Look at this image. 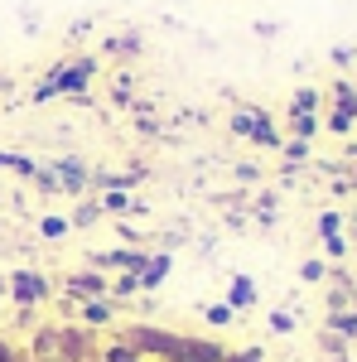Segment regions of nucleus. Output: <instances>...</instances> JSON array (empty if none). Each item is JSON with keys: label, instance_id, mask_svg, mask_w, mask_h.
Masks as SVG:
<instances>
[{"label": "nucleus", "instance_id": "1", "mask_svg": "<svg viewBox=\"0 0 357 362\" xmlns=\"http://www.w3.org/2000/svg\"><path fill=\"white\" fill-rule=\"evenodd\" d=\"M97 58L92 54H68V58H58L54 68L34 83V92H29V102H54V97H73V102H87V87H92V78H97Z\"/></svg>", "mask_w": 357, "mask_h": 362}, {"label": "nucleus", "instance_id": "2", "mask_svg": "<svg viewBox=\"0 0 357 362\" xmlns=\"http://www.w3.org/2000/svg\"><path fill=\"white\" fill-rule=\"evenodd\" d=\"M5 295H10L20 309H39V305H49V300H54V280L44 276V271L20 266V271H10V276H5Z\"/></svg>", "mask_w": 357, "mask_h": 362}, {"label": "nucleus", "instance_id": "3", "mask_svg": "<svg viewBox=\"0 0 357 362\" xmlns=\"http://www.w3.org/2000/svg\"><path fill=\"white\" fill-rule=\"evenodd\" d=\"M107 285H111V276H102V271L83 266V271H73V276L63 280V300H68V305H83V300H107Z\"/></svg>", "mask_w": 357, "mask_h": 362}, {"label": "nucleus", "instance_id": "4", "mask_svg": "<svg viewBox=\"0 0 357 362\" xmlns=\"http://www.w3.org/2000/svg\"><path fill=\"white\" fill-rule=\"evenodd\" d=\"M54 174H58V184H63L68 198H87V189H92V165H87L83 155H58Z\"/></svg>", "mask_w": 357, "mask_h": 362}, {"label": "nucleus", "instance_id": "5", "mask_svg": "<svg viewBox=\"0 0 357 362\" xmlns=\"http://www.w3.org/2000/svg\"><path fill=\"white\" fill-rule=\"evenodd\" d=\"M116 314H121V305H111V300H83L78 305V324L87 334H107V329H116Z\"/></svg>", "mask_w": 357, "mask_h": 362}, {"label": "nucleus", "instance_id": "6", "mask_svg": "<svg viewBox=\"0 0 357 362\" xmlns=\"http://www.w3.org/2000/svg\"><path fill=\"white\" fill-rule=\"evenodd\" d=\"M169 271H174V251H150V261H145V271H140V290L150 295V290H160L169 280Z\"/></svg>", "mask_w": 357, "mask_h": 362}, {"label": "nucleus", "instance_id": "7", "mask_svg": "<svg viewBox=\"0 0 357 362\" xmlns=\"http://www.w3.org/2000/svg\"><path fill=\"white\" fill-rule=\"evenodd\" d=\"M222 358H227V348H222L218 338L184 334V353H179V362H222Z\"/></svg>", "mask_w": 357, "mask_h": 362}, {"label": "nucleus", "instance_id": "8", "mask_svg": "<svg viewBox=\"0 0 357 362\" xmlns=\"http://www.w3.org/2000/svg\"><path fill=\"white\" fill-rule=\"evenodd\" d=\"M222 305L232 309V314H247V309L256 305V280L251 276H232L227 280V300H222Z\"/></svg>", "mask_w": 357, "mask_h": 362}, {"label": "nucleus", "instance_id": "9", "mask_svg": "<svg viewBox=\"0 0 357 362\" xmlns=\"http://www.w3.org/2000/svg\"><path fill=\"white\" fill-rule=\"evenodd\" d=\"M140 29H121V34H111L107 39V54L111 58H121V63H131V58H140Z\"/></svg>", "mask_w": 357, "mask_h": 362}, {"label": "nucleus", "instance_id": "10", "mask_svg": "<svg viewBox=\"0 0 357 362\" xmlns=\"http://www.w3.org/2000/svg\"><path fill=\"white\" fill-rule=\"evenodd\" d=\"M261 107H251V102H242V107H237V112H232V121H227V126H232V136L237 140H251V131H256V126H261Z\"/></svg>", "mask_w": 357, "mask_h": 362}, {"label": "nucleus", "instance_id": "11", "mask_svg": "<svg viewBox=\"0 0 357 362\" xmlns=\"http://www.w3.org/2000/svg\"><path fill=\"white\" fill-rule=\"evenodd\" d=\"M324 329L338 334L343 343H357V309H333L329 319H324Z\"/></svg>", "mask_w": 357, "mask_h": 362}, {"label": "nucleus", "instance_id": "12", "mask_svg": "<svg viewBox=\"0 0 357 362\" xmlns=\"http://www.w3.org/2000/svg\"><path fill=\"white\" fill-rule=\"evenodd\" d=\"M319 107H324L319 87H295V97H290V112L295 116H319Z\"/></svg>", "mask_w": 357, "mask_h": 362}, {"label": "nucleus", "instance_id": "13", "mask_svg": "<svg viewBox=\"0 0 357 362\" xmlns=\"http://www.w3.org/2000/svg\"><path fill=\"white\" fill-rule=\"evenodd\" d=\"M329 97H333V112H348L357 121V87L348 83V78H338V83L329 87Z\"/></svg>", "mask_w": 357, "mask_h": 362}, {"label": "nucleus", "instance_id": "14", "mask_svg": "<svg viewBox=\"0 0 357 362\" xmlns=\"http://www.w3.org/2000/svg\"><path fill=\"white\" fill-rule=\"evenodd\" d=\"M97 223H102V203H97V198H83V203L68 213V227H78V232H83V227H97Z\"/></svg>", "mask_w": 357, "mask_h": 362}, {"label": "nucleus", "instance_id": "15", "mask_svg": "<svg viewBox=\"0 0 357 362\" xmlns=\"http://www.w3.org/2000/svg\"><path fill=\"white\" fill-rule=\"evenodd\" d=\"M0 169H5V174H20V179H34L39 160H29V155H20V150H0Z\"/></svg>", "mask_w": 357, "mask_h": 362}, {"label": "nucleus", "instance_id": "16", "mask_svg": "<svg viewBox=\"0 0 357 362\" xmlns=\"http://www.w3.org/2000/svg\"><path fill=\"white\" fill-rule=\"evenodd\" d=\"M319 131H324L319 116H295V112H290V140H314Z\"/></svg>", "mask_w": 357, "mask_h": 362}, {"label": "nucleus", "instance_id": "17", "mask_svg": "<svg viewBox=\"0 0 357 362\" xmlns=\"http://www.w3.org/2000/svg\"><path fill=\"white\" fill-rule=\"evenodd\" d=\"M68 232H73V227H68V218H58V213H44V218H39V237H44V242H58V237H68Z\"/></svg>", "mask_w": 357, "mask_h": 362}, {"label": "nucleus", "instance_id": "18", "mask_svg": "<svg viewBox=\"0 0 357 362\" xmlns=\"http://www.w3.org/2000/svg\"><path fill=\"white\" fill-rule=\"evenodd\" d=\"M300 280H304V285H324V280H329V261L309 256V261L300 266Z\"/></svg>", "mask_w": 357, "mask_h": 362}, {"label": "nucleus", "instance_id": "19", "mask_svg": "<svg viewBox=\"0 0 357 362\" xmlns=\"http://www.w3.org/2000/svg\"><path fill=\"white\" fill-rule=\"evenodd\" d=\"M319 353H324V358H348V353H353V343H343L338 334L324 329V334H319Z\"/></svg>", "mask_w": 357, "mask_h": 362}, {"label": "nucleus", "instance_id": "20", "mask_svg": "<svg viewBox=\"0 0 357 362\" xmlns=\"http://www.w3.org/2000/svg\"><path fill=\"white\" fill-rule=\"evenodd\" d=\"M319 242H324V237H343V213H338V208H329V213H319Z\"/></svg>", "mask_w": 357, "mask_h": 362}, {"label": "nucleus", "instance_id": "21", "mask_svg": "<svg viewBox=\"0 0 357 362\" xmlns=\"http://www.w3.org/2000/svg\"><path fill=\"white\" fill-rule=\"evenodd\" d=\"M131 73H116V83H111V102H116V107H131V102H136V92H131Z\"/></svg>", "mask_w": 357, "mask_h": 362}, {"label": "nucleus", "instance_id": "22", "mask_svg": "<svg viewBox=\"0 0 357 362\" xmlns=\"http://www.w3.org/2000/svg\"><path fill=\"white\" fill-rule=\"evenodd\" d=\"M34 189H39V194H63V184H58L54 165H39V169H34Z\"/></svg>", "mask_w": 357, "mask_h": 362}, {"label": "nucleus", "instance_id": "23", "mask_svg": "<svg viewBox=\"0 0 357 362\" xmlns=\"http://www.w3.org/2000/svg\"><path fill=\"white\" fill-rule=\"evenodd\" d=\"M203 319H208V329H227V324H237V314L227 305H208L203 309Z\"/></svg>", "mask_w": 357, "mask_h": 362}, {"label": "nucleus", "instance_id": "24", "mask_svg": "<svg viewBox=\"0 0 357 362\" xmlns=\"http://www.w3.org/2000/svg\"><path fill=\"white\" fill-rule=\"evenodd\" d=\"M280 155H285L290 165H304V160H309L314 150H309V140H285V145H280Z\"/></svg>", "mask_w": 357, "mask_h": 362}, {"label": "nucleus", "instance_id": "25", "mask_svg": "<svg viewBox=\"0 0 357 362\" xmlns=\"http://www.w3.org/2000/svg\"><path fill=\"white\" fill-rule=\"evenodd\" d=\"M266 324H271V334H295V314H290V309H271Z\"/></svg>", "mask_w": 357, "mask_h": 362}, {"label": "nucleus", "instance_id": "26", "mask_svg": "<svg viewBox=\"0 0 357 362\" xmlns=\"http://www.w3.org/2000/svg\"><path fill=\"white\" fill-rule=\"evenodd\" d=\"M324 126H329L333 136H353V126H357V121H353L348 112H329V121H324Z\"/></svg>", "mask_w": 357, "mask_h": 362}, {"label": "nucleus", "instance_id": "27", "mask_svg": "<svg viewBox=\"0 0 357 362\" xmlns=\"http://www.w3.org/2000/svg\"><path fill=\"white\" fill-rule=\"evenodd\" d=\"M222 362H266V353H261V348H227Z\"/></svg>", "mask_w": 357, "mask_h": 362}, {"label": "nucleus", "instance_id": "28", "mask_svg": "<svg viewBox=\"0 0 357 362\" xmlns=\"http://www.w3.org/2000/svg\"><path fill=\"white\" fill-rule=\"evenodd\" d=\"M324 251H329V261H343L348 256V237H324Z\"/></svg>", "mask_w": 357, "mask_h": 362}, {"label": "nucleus", "instance_id": "29", "mask_svg": "<svg viewBox=\"0 0 357 362\" xmlns=\"http://www.w3.org/2000/svg\"><path fill=\"white\" fill-rule=\"evenodd\" d=\"M333 63H338V68H348V63H353V49H348V44H338V49H333Z\"/></svg>", "mask_w": 357, "mask_h": 362}, {"label": "nucleus", "instance_id": "30", "mask_svg": "<svg viewBox=\"0 0 357 362\" xmlns=\"http://www.w3.org/2000/svg\"><path fill=\"white\" fill-rule=\"evenodd\" d=\"M0 97H10V78H0Z\"/></svg>", "mask_w": 357, "mask_h": 362}, {"label": "nucleus", "instance_id": "31", "mask_svg": "<svg viewBox=\"0 0 357 362\" xmlns=\"http://www.w3.org/2000/svg\"><path fill=\"white\" fill-rule=\"evenodd\" d=\"M348 295H353V309H357V280H353V290H348Z\"/></svg>", "mask_w": 357, "mask_h": 362}, {"label": "nucleus", "instance_id": "32", "mask_svg": "<svg viewBox=\"0 0 357 362\" xmlns=\"http://www.w3.org/2000/svg\"><path fill=\"white\" fill-rule=\"evenodd\" d=\"M324 362H353V358H324Z\"/></svg>", "mask_w": 357, "mask_h": 362}]
</instances>
